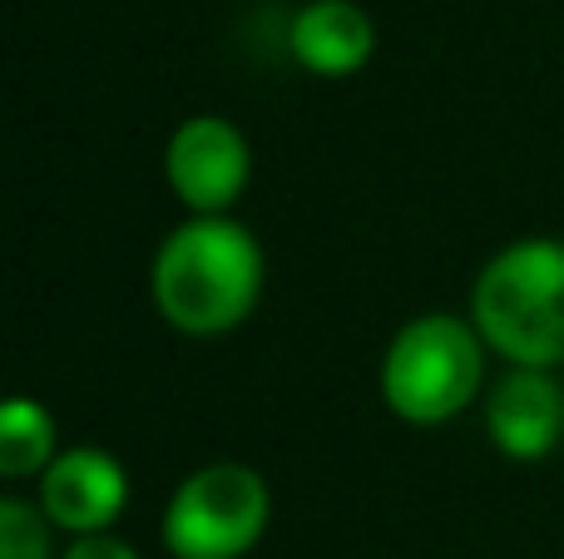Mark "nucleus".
I'll list each match as a JSON object with an SVG mask.
<instances>
[{
    "label": "nucleus",
    "mask_w": 564,
    "mask_h": 559,
    "mask_svg": "<svg viewBox=\"0 0 564 559\" xmlns=\"http://www.w3.org/2000/svg\"><path fill=\"white\" fill-rule=\"evenodd\" d=\"M263 293V248L234 218H188L154 257V303L188 337L234 332Z\"/></svg>",
    "instance_id": "obj_1"
},
{
    "label": "nucleus",
    "mask_w": 564,
    "mask_h": 559,
    "mask_svg": "<svg viewBox=\"0 0 564 559\" xmlns=\"http://www.w3.org/2000/svg\"><path fill=\"white\" fill-rule=\"evenodd\" d=\"M470 317L510 366L545 372L564 362V243L525 238L500 248L470 287Z\"/></svg>",
    "instance_id": "obj_2"
},
{
    "label": "nucleus",
    "mask_w": 564,
    "mask_h": 559,
    "mask_svg": "<svg viewBox=\"0 0 564 559\" xmlns=\"http://www.w3.org/2000/svg\"><path fill=\"white\" fill-rule=\"evenodd\" d=\"M486 376V342L476 322L451 313L411 317L381 362V402L411 426H441L460 416Z\"/></svg>",
    "instance_id": "obj_3"
},
{
    "label": "nucleus",
    "mask_w": 564,
    "mask_h": 559,
    "mask_svg": "<svg viewBox=\"0 0 564 559\" xmlns=\"http://www.w3.org/2000/svg\"><path fill=\"white\" fill-rule=\"evenodd\" d=\"M268 511H273V495L253 465H204L169 501L164 545L174 559H243L263 540Z\"/></svg>",
    "instance_id": "obj_4"
},
{
    "label": "nucleus",
    "mask_w": 564,
    "mask_h": 559,
    "mask_svg": "<svg viewBox=\"0 0 564 559\" xmlns=\"http://www.w3.org/2000/svg\"><path fill=\"white\" fill-rule=\"evenodd\" d=\"M164 174L178 204L194 218H224L248 188V174H253L248 139L238 134V124L218 114L184 119L164 149Z\"/></svg>",
    "instance_id": "obj_5"
},
{
    "label": "nucleus",
    "mask_w": 564,
    "mask_h": 559,
    "mask_svg": "<svg viewBox=\"0 0 564 559\" xmlns=\"http://www.w3.org/2000/svg\"><path fill=\"white\" fill-rule=\"evenodd\" d=\"M129 505V475L99 446H75L59 451L55 465L40 475V511L50 525L69 530L75 540L85 535H109V525Z\"/></svg>",
    "instance_id": "obj_6"
},
{
    "label": "nucleus",
    "mask_w": 564,
    "mask_h": 559,
    "mask_svg": "<svg viewBox=\"0 0 564 559\" xmlns=\"http://www.w3.org/2000/svg\"><path fill=\"white\" fill-rule=\"evenodd\" d=\"M486 431L510 461H540L564 431V392L540 366H516L486 402Z\"/></svg>",
    "instance_id": "obj_7"
},
{
    "label": "nucleus",
    "mask_w": 564,
    "mask_h": 559,
    "mask_svg": "<svg viewBox=\"0 0 564 559\" xmlns=\"http://www.w3.org/2000/svg\"><path fill=\"white\" fill-rule=\"evenodd\" d=\"M288 45L302 69L341 79V75H357L371 59L377 30H371L367 10L351 6V0H312V6L297 10V20H292Z\"/></svg>",
    "instance_id": "obj_8"
},
{
    "label": "nucleus",
    "mask_w": 564,
    "mask_h": 559,
    "mask_svg": "<svg viewBox=\"0 0 564 559\" xmlns=\"http://www.w3.org/2000/svg\"><path fill=\"white\" fill-rule=\"evenodd\" d=\"M55 465V421L40 402L30 396H10L0 412V475L6 481H25V475H45Z\"/></svg>",
    "instance_id": "obj_9"
},
{
    "label": "nucleus",
    "mask_w": 564,
    "mask_h": 559,
    "mask_svg": "<svg viewBox=\"0 0 564 559\" xmlns=\"http://www.w3.org/2000/svg\"><path fill=\"white\" fill-rule=\"evenodd\" d=\"M0 559H50L45 511L20 495L0 501Z\"/></svg>",
    "instance_id": "obj_10"
},
{
    "label": "nucleus",
    "mask_w": 564,
    "mask_h": 559,
    "mask_svg": "<svg viewBox=\"0 0 564 559\" xmlns=\"http://www.w3.org/2000/svg\"><path fill=\"white\" fill-rule=\"evenodd\" d=\"M65 559H139V550L124 540H115V535H85V540L69 545Z\"/></svg>",
    "instance_id": "obj_11"
}]
</instances>
